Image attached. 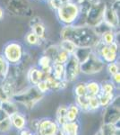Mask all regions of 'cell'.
Returning <instances> with one entry per match:
<instances>
[{
  "label": "cell",
  "mask_w": 120,
  "mask_h": 135,
  "mask_svg": "<svg viewBox=\"0 0 120 135\" xmlns=\"http://www.w3.org/2000/svg\"><path fill=\"white\" fill-rule=\"evenodd\" d=\"M10 69L9 63L6 60L4 56L0 53V81H4L6 78L7 77L8 72Z\"/></svg>",
  "instance_id": "83f0119b"
},
{
  "label": "cell",
  "mask_w": 120,
  "mask_h": 135,
  "mask_svg": "<svg viewBox=\"0 0 120 135\" xmlns=\"http://www.w3.org/2000/svg\"><path fill=\"white\" fill-rule=\"evenodd\" d=\"M34 1H37V2H43V3H48L49 0H34Z\"/></svg>",
  "instance_id": "bcb514c9"
},
{
  "label": "cell",
  "mask_w": 120,
  "mask_h": 135,
  "mask_svg": "<svg viewBox=\"0 0 120 135\" xmlns=\"http://www.w3.org/2000/svg\"><path fill=\"white\" fill-rule=\"evenodd\" d=\"M11 121V124H12V128L15 130L16 132L23 130V128L28 126V120L26 115L22 112H17L11 115L9 117Z\"/></svg>",
  "instance_id": "9a60e30c"
},
{
  "label": "cell",
  "mask_w": 120,
  "mask_h": 135,
  "mask_svg": "<svg viewBox=\"0 0 120 135\" xmlns=\"http://www.w3.org/2000/svg\"><path fill=\"white\" fill-rule=\"evenodd\" d=\"M117 86H115L111 80H105L100 83V93L104 94H117Z\"/></svg>",
  "instance_id": "f1b7e54d"
},
{
  "label": "cell",
  "mask_w": 120,
  "mask_h": 135,
  "mask_svg": "<svg viewBox=\"0 0 120 135\" xmlns=\"http://www.w3.org/2000/svg\"><path fill=\"white\" fill-rule=\"evenodd\" d=\"M75 104L79 107L81 112L84 113H90L88 104V95H84V97H75Z\"/></svg>",
  "instance_id": "f546056e"
},
{
  "label": "cell",
  "mask_w": 120,
  "mask_h": 135,
  "mask_svg": "<svg viewBox=\"0 0 120 135\" xmlns=\"http://www.w3.org/2000/svg\"><path fill=\"white\" fill-rule=\"evenodd\" d=\"M1 3L4 9L14 16L28 17L33 13L29 0H1Z\"/></svg>",
  "instance_id": "5b68a950"
},
{
  "label": "cell",
  "mask_w": 120,
  "mask_h": 135,
  "mask_svg": "<svg viewBox=\"0 0 120 135\" xmlns=\"http://www.w3.org/2000/svg\"><path fill=\"white\" fill-rule=\"evenodd\" d=\"M1 54L10 66H17L23 62L25 56V50L20 42L10 41L4 45Z\"/></svg>",
  "instance_id": "277c9868"
},
{
  "label": "cell",
  "mask_w": 120,
  "mask_h": 135,
  "mask_svg": "<svg viewBox=\"0 0 120 135\" xmlns=\"http://www.w3.org/2000/svg\"><path fill=\"white\" fill-rule=\"evenodd\" d=\"M100 130L102 135H119V126L117 124L102 123Z\"/></svg>",
  "instance_id": "484cf974"
},
{
  "label": "cell",
  "mask_w": 120,
  "mask_h": 135,
  "mask_svg": "<svg viewBox=\"0 0 120 135\" xmlns=\"http://www.w3.org/2000/svg\"><path fill=\"white\" fill-rule=\"evenodd\" d=\"M45 81L47 82L48 86H49L50 92H54V91H55V92H58V91L64 90V89L66 88L67 85H68V83H67L65 79H63V80L56 79V78L52 77L51 75L46 76Z\"/></svg>",
  "instance_id": "2e32d148"
},
{
  "label": "cell",
  "mask_w": 120,
  "mask_h": 135,
  "mask_svg": "<svg viewBox=\"0 0 120 135\" xmlns=\"http://www.w3.org/2000/svg\"><path fill=\"white\" fill-rule=\"evenodd\" d=\"M6 16V10L2 6H0V21H3Z\"/></svg>",
  "instance_id": "ee69618b"
},
{
  "label": "cell",
  "mask_w": 120,
  "mask_h": 135,
  "mask_svg": "<svg viewBox=\"0 0 120 135\" xmlns=\"http://www.w3.org/2000/svg\"><path fill=\"white\" fill-rule=\"evenodd\" d=\"M51 76L56 79L63 80L65 77V65L59 63H53L52 65V73Z\"/></svg>",
  "instance_id": "4316f807"
},
{
  "label": "cell",
  "mask_w": 120,
  "mask_h": 135,
  "mask_svg": "<svg viewBox=\"0 0 120 135\" xmlns=\"http://www.w3.org/2000/svg\"><path fill=\"white\" fill-rule=\"evenodd\" d=\"M17 133H18V135H34V133L32 132V131L30 130L28 126L25 128H23V130L17 132Z\"/></svg>",
  "instance_id": "ab89813d"
},
{
  "label": "cell",
  "mask_w": 120,
  "mask_h": 135,
  "mask_svg": "<svg viewBox=\"0 0 120 135\" xmlns=\"http://www.w3.org/2000/svg\"><path fill=\"white\" fill-rule=\"evenodd\" d=\"M58 46L61 50L65 51V52H67L70 55H73L74 52L75 51L76 47L75 44H73L71 42L69 41H65V40H61V42L58 43Z\"/></svg>",
  "instance_id": "1f68e13d"
},
{
  "label": "cell",
  "mask_w": 120,
  "mask_h": 135,
  "mask_svg": "<svg viewBox=\"0 0 120 135\" xmlns=\"http://www.w3.org/2000/svg\"><path fill=\"white\" fill-rule=\"evenodd\" d=\"M106 6L107 4L103 0H95L87 12L84 25L91 28H95L100 23H102Z\"/></svg>",
  "instance_id": "8992f818"
},
{
  "label": "cell",
  "mask_w": 120,
  "mask_h": 135,
  "mask_svg": "<svg viewBox=\"0 0 120 135\" xmlns=\"http://www.w3.org/2000/svg\"><path fill=\"white\" fill-rule=\"evenodd\" d=\"M94 135H102V133H101V132H100V130H99Z\"/></svg>",
  "instance_id": "7dc6e473"
},
{
  "label": "cell",
  "mask_w": 120,
  "mask_h": 135,
  "mask_svg": "<svg viewBox=\"0 0 120 135\" xmlns=\"http://www.w3.org/2000/svg\"><path fill=\"white\" fill-rule=\"evenodd\" d=\"M54 135H65V133H64V132L62 131V129H61V128L59 127L58 129V131L56 132V133L54 134Z\"/></svg>",
  "instance_id": "f6af8a7d"
},
{
  "label": "cell",
  "mask_w": 120,
  "mask_h": 135,
  "mask_svg": "<svg viewBox=\"0 0 120 135\" xmlns=\"http://www.w3.org/2000/svg\"><path fill=\"white\" fill-rule=\"evenodd\" d=\"M30 31L36 34L42 42L46 40L47 36V27L45 23L41 21L40 17H33L30 22Z\"/></svg>",
  "instance_id": "4fadbf2b"
},
{
  "label": "cell",
  "mask_w": 120,
  "mask_h": 135,
  "mask_svg": "<svg viewBox=\"0 0 120 135\" xmlns=\"http://www.w3.org/2000/svg\"><path fill=\"white\" fill-rule=\"evenodd\" d=\"M81 110L79 109L75 103L70 104L67 105L66 110V122H75L77 121L78 117L81 114Z\"/></svg>",
  "instance_id": "ffe728a7"
},
{
  "label": "cell",
  "mask_w": 120,
  "mask_h": 135,
  "mask_svg": "<svg viewBox=\"0 0 120 135\" xmlns=\"http://www.w3.org/2000/svg\"><path fill=\"white\" fill-rule=\"evenodd\" d=\"M111 8L117 13L119 16V0H116V1H113L112 5H110Z\"/></svg>",
  "instance_id": "b9f144b4"
},
{
  "label": "cell",
  "mask_w": 120,
  "mask_h": 135,
  "mask_svg": "<svg viewBox=\"0 0 120 135\" xmlns=\"http://www.w3.org/2000/svg\"><path fill=\"white\" fill-rule=\"evenodd\" d=\"M34 135H36V134H34Z\"/></svg>",
  "instance_id": "f907efd6"
},
{
  "label": "cell",
  "mask_w": 120,
  "mask_h": 135,
  "mask_svg": "<svg viewBox=\"0 0 120 135\" xmlns=\"http://www.w3.org/2000/svg\"><path fill=\"white\" fill-rule=\"evenodd\" d=\"M103 22L115 31H117V28L119 27V16L111 8L110 6L107 5L106 6Z\"/></svg>",
  "instance_id": "5bb4252c"
},
{
  "label": "cell",
  "mask_w": 120,
  "mask_h": 135,
  "mask_svg": "<svg viewBox=\"0 0 120 135\" xmlns=\"http://www.w3.org/2000/svg\"><path fill=\"white\" fill-rule=\"evenodd\" d=\"M59 51H60V48H59V46H58V44H53V45H50V46H49L47 49H45L43 54L49 56V57L51 59L52 61L54 62V60H55V59H56V55H58V53Z\"/></svg>",
  "instance_id": "836d02e7"
},
{
  "label": "cell",
  "mask_w": 120,
  "mask_h": 135,
  "mask_svg": "<svg viewBox=\"0 0 120 135\" xmlns=\"http://www.w3.org/2000/svg\"><path fill=\"white\" fill-rule=\"evenodd\" d=\"M61 40L71 42L76 48L93 49L100 42V36L93 28L85 25L65 26L60 32Z\"/></svg>",
  "instance_id": "6da1fadb"
},
{
  "label": "cell",
  "mask_w": 120,
  "mask_h": 135,
  "mask_svg": "<svg viewBox=\"0 0 120 135\" xmlns=\"http://www.w3.org/2000/svg\"><path fill=\"white\" fill-rule=\"evenodd\" d=\"M117 94H104V93H100V95H98L99 98L100 108H106L108 106H109L111 103L113 102L115 97Z\"/></svg>",
  "instance_id": "cb8c5ba5"
},
{
  "label": "cell",
  "mask_w": 120,
  "mask_h": 135,
  "mask_svg": "<svg viewBox=\"0 0 120 135\" xmlns=\"http://www.w3.org/2000/svg\"><path fill=\"white\" fill-rule=\"evenodd\" d=\"M74 95L75 97H84V95H87V89H86V84L85 82H78L74 86L73 89Z\"/></svg>",
  "instance_id": "4dcf8cb0"
},
{
  "label": "cell",
  "mask_w": 120,
  "mask_h": 135,
  "mask_svg": "<svg viewBox=\"0 0 120 135\" xmlns=\"http://www.w3.org/2000/svg\"><path fill=\"white\" fill-rule=\"evenodd\" d=\"M93 49L91 48H76L75 51L74 52L73 55L76 58V60L79 61V63L84 62L88 59L90 54L92 52Z\"/></svg>",
  "instance_id": "44dd1931"
},
{
  "label": "cell",
  "mask_w": 120,
  "mask_h": 135,
  "mask_svg": "<svg viewBox=\"0 0 120 135\" xmlns=\"http://www.w3.org/2000/svg\"><path fill=\"white\" fill-rule=\"evenodd\" d=\"M24 41L28 45H30V46H32V47H39V46H40L41 43L43 42L42 41H41L34 32H32L30 31V30L25 34Z\"/></svg>",
  "instance_id": "d4e9b609"
},
{
  "label": "cell",
  "mask_w": 120,
  "mask_h": 135,
  "mask_svg": "<svg viewBox=\"0 0 120 135\" xmlns=\"http://www.w3.org/2000/svg\"><path fill=\"white\" fill-rule=\"evenodd\" d=\"M59 128L58 123L54 119L51 118H41L39 119L37 126L36 135H54Z\"/></svg>",
  "instance_id": "8fae6325"
},
{
  "label": "cell",
  "mask_w": 120,
  "mask_h": 135,
  "mask_svg": "<svg viewBox=\"0 0 120 135\" xmlns=\"http://www.w3.org/2000/svg\"><path fill=\"white\" fill-rule=\"evenodd\" d=\"M12 129L13 128H12V124H11V121H10L9 117H7V118L0 123V132H1V133H7V132H11Z\"/></svg>",
  "instance_id": "8d00e7d4"
},
{
  "label": "cell",
  "mask_w": 120,
  "mask_h": 135,
  "mask_svg": "<svg viewBox=\"0 0 120 135\" xmlns=\"http://www.w3.org/2000/svg\"><path fill=\"white\" fill-rule=\"evenodd\" d=\"M60 128L65 135H80L81 125L78 120L75 122H65Z\"/></svg>",
  "instance_id": "e0dca14e"
},
{
  "label": "cell",
  "mask_w": 120,
  "mask_h": 135,
  "mask_svg": "<svg viewBox=\"0 0 120 135\" xmlns=\"http://www.w3.org/2000/svg\"><path fill=\"white\" fill-rule=\"evenodd\" d=\"M37 89H38L39 91L41 93V94H43V95H46L47 93H49L50 92L49 91V86H48V84H47V82L45 81V79L44 80H42V81H40V83H39L37 86H35Z\"/></svg>",
  "instance_id": "74e56055"
},
{
  "label": "cell",
  "mask_w": 120,
  "mask_h": 135,
  "mask_svg": "<svg viewBox=\"0 0 120 135\" xmlns=\"http://www.w3.org/2000/svg\"><path fill=\"white\" fill-rule=\"evenodd\" d=\"M9 100H12V97H11L10 95H8V93L4 89L2 85H0V103L9 101Z\"/></svg>",
  "instance_id": "f35d334b"
},
{
  "label": "cell",
  "mask_w": 120,
  "mask_h": 135,
  "mask_svg": "<svg viewBox=\"0 0 120 135\" xmlns=\"http://www.w3.org/2000/svg\"><path fill=\"white\" fill-rule=\"evenodd\" d=\"M105 67L106 64L103 60L92 51L88 59L80 64V70L84 75H95L101 72Z\"/></svg>",
  "instance_id": "52a82bcc"
},
{
  "label": "cell",
  "mask_w": 120,
  "mask_h": 135,
  "mask_svg": "<svg viewBox=\"0 0 120 135\" xmlns=\"http://www.w3.org/2000/svg\"><path fill=\"white\" fill-rule=\"evenodd\" d=\"M46 74L37 66L30 67L26 73V80L30 86H37L40 81L44 80Z\"/></svg>",
  "instance_id": "7c38bea8"
},
{
  "label": "cell",
  "mask_w": 120,
  "mask_h": 135,
  "mask_svg": "<svg viewBox=\"0 0 120 135\" xmlns=\"http://www.w3.org/2000/svg\"><path fill=\"white\" fill-rule=\"evenodd\" d=\"M44 97L45 95L41 94L35 86H29L14 93L12 97V100L18 105H23L27 110H32Z\"/></svg>",
  "instance_id": "7a4b0ae2"
},
{
  "label": "cell",
  "mask_w": 120,
  "mask_h": 135,
  "mask_svg": "<svg viewBox=\"0 0 120 135\" xmlns=\"http://www.w3.org/2000/svg\"><path fill=\"white\" fill-rule=\"evenodd\" d=\"M7 117H9V116H8V115L6 114L1 108H0V123H1L2 121H4L5 119L7 118Z\"/></svg>",
  "instance_id": "7bdbcfd3"
},
{
  "label": "cell",
  "mask_w": 120,
  "mask_h": 135,
  "mask_svg": "<svg viewBox=\"0 0 120 135\" xmlns=\"http://www.w3.org/2000/svg\"><path fill=\"white\" fill-rule=\"evenodd\" d=\"M66 110L67 105H65V104H61L59 107L58 108V110H56V118L54 120H55L56 123H58V125L59 127L66 122Z\"/></svg>",
  "instance_id": "603a6c76"
},
{
  "label": "cell",
  "mask_w": 120,
  "mask_h": 135,
  "mask_svg": "<svg viewBox=\"0 0 120 135\" xmlns=\"http://www.w3.org/2000/svg\"><path fill=\"white\" fill-rule=\"evenodd\" d=\"M111 78V81L113 82V83L115 84L116 86H119V84H120V72L115 74L114 76H112Z\"/></svg>",
  "instance_id": "60d3db41"
},
{
  "label": "cell",
  "mask_w": 120,
  "mask_h": 135,
  "mask_svg": "<svg viewBox=\"0 0 120 135\" xmlns=\"http://www.w3.org/2000/svg\"><path fill=\"white\" fill-rule=\"evenodd\" d=\"M0 108L6 113L8 116H11L15 113L19 112V105L17 104L15 102H14L13 100H9V101H6L3 102L0 104Z\"/></svg>",
  "instance_id": "d6986e66"
},
{
  "label": "cell",
  "mask_w": 120,
  "mask_h": 135,
  "mask_svg": "<svg viewBox=\"0 0 120 135\" xmlns=\"http://www.w3.org/2000/svg\"><path fill=\"white\" fill-rule=\"evenodd\" d=\"M112 1H116V0H112Z\"/></svg>",
  "instance_id": "c3c4849f"
},
{
  "label": "cell",
  "mask_w": 120,
  "mask_h": 135,
  "mask_svg": "<svg viewBox=\"0 0 120 135\" xmlns=\"http://www.w3.org/2000/svg\"><path fill=\"white\" fill-rule=\"evenodd\" d=\"M70 56H71L70 54H68L67 52H65V51H63V50L60 49V51H58V55H56V57L53 63H59V64L65 65V63L67 62V60H69Z\"/></svg>",
  "instance_id": "e575fe53"
},
{
  "label": "cell",
  "mask_w": 120,
  "mask_h": 135,
  "mask_svg": "<svg viewBox=\"0 0 120 135\" xmlns=\"http://www.w3.org/2000/svg\"><path fill=\"white\" fill-rule=\"evenodd\" d=\"M118 33H119V32H118ZM118 33H117V32L115 31V30H108V31L105 32L104 33H102L101 35H100V42H102L105 45H110L111 43H113L115 42H118V41H117V34Z\"/></svg>",
  "instance_id": "ac0fdd59"
},
{
  "label": "cell",
  "mask_w": 120,
  "mask_h": 135,
  "mask_svg": "<svg viewBox=\"0 0 120 135\" xmlns=\"http://www.w3.org/2000/svg\"><path fill=\"white\" fill-rule=\"evenodd\" d=\"M0 104H1V103H0Z\"/></svg>",
  "instance_id": "681fc988"
},
{
  "label": "cell",
  "mask_w": 120,
  "mask_h": 135,
  "mask_svg": "<svg viewBox=\"0 0 120 135\" xmlns=\"http://www.w3.org/2000/svg\"><path fill=\"white\" fill-rule=\"evenodd\" d=\"M81 74L80 63L74 55H71L67 62L65 64L64 79L67 83H73L78 79Z\"/></svg>",
  "instance_id": "9c48e42d"
},
{
  "label": "cell",
  "mask_w": 120,
  "mask_h": 135,
  "mask_svg": "<svg viewBox=\"0 0 120 135\" xmlns=\"http://www.w3.org/2000/svg\"><path fill=\"white\" fill-rule=\"evenodd\" d=\"M106 69H107V72L108 73V75H109L110 77H112L115 74L119 72V63L118 61L108 63V64H107Z\"/></svg>",
  "instance_id": "d590c367"
},
{
  "label": "cell",
  "mask_w": 120,
  "mask_h": 135,
  "mask_svg": "<svg viewBox=\"0 0 120 135\" xmlns=\"http://www.w3.org/2000/svg\"><path fill=\"white\" fill-rule=\"evenodd\" d=\"M88 104H89V110L90 113L97 112L100 109V104L98 97L94 95H88Z\"/></svg>",
  "instance_id": "d6a6232c"
},
{
  "label": "cell",
  "mask_w": 120,
  "mask_h": 135,
  "mask_svg": "<svg viewBox=\"0 0 120 135\" xmlns=\"http://www.w3.org/2000/svg\"><path fill=\"white\" fill-rule=\"evenodd\" d=\"M93 51L99 57L103 60L105 64L117 62L118 60V53L112 51L109 49L108 45H105L102 42H99L93 48Z\"/></svg>",
  "instance_id": "30bf717a"
},
{
  "label": "cell",
  "mask_w": 120,
  "mask_h": 135,
  "mask_svg": "<svg viewBox=\"0 0 120 135\" xmlns=\"http://www.w3.org/2000/svg\"><path fill=\"white\" fill-rule=\"evenodd\" d=\"M55 13L56 19L63 27L77 25L82 17L80 6L74 1L61 5Z\"/></svg>",
  "instance_id": "3957f363"
},
{
  "label": "cell",
  "mask_w": 120,
  "mask_h": 135,
  "mask_svg": "<svg viewBox=\"0 0 120 135\" xmlns=\"http://www.w3.org/2000/svg\"><path fill=\"white\" fill-rule=\"evenodd\" d=\"M87 89V95L98 97L100 93V83L96 80H89L85 82Z\"/></svg>",
  "instance_id": "7402d4cb"
},
{
  "label": "cell",
  "mask_w": 120,
  "mask_h": 135,
  "mask_svg": "<svg viewBox=\"0 0 120 135\" xmlns=\"http://www.w3.org/2000/svg\"><path fill=\"white\" fill-rule=\"evenodd\" d=\"M119 113V95H117L110 105L104 108L103 116H102L103 123L118 124L120 119Z\"/></svg>",
  "instance_id": "ba28073f"
}]
</instances>
